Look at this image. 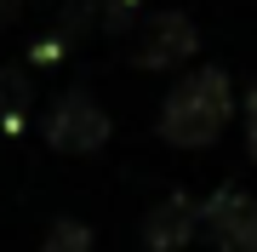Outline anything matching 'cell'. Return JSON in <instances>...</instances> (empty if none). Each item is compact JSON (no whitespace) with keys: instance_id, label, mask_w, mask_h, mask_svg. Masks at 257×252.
<instances>
[{"instance_id":"6da1fadb","label":"cell","mask_w":257,"mask_h":252,"mask_svg":"<svg viewBox=\"0 0 257 252\" xmlns=\"http://www.w3.org/2000/svg\"><path fill=\"white\" fill-rule=\"evenodd\" d=\"M229 121H234V80L223 75L217 63H200V69H189V75L166 92L155 132L172 149H211Z\"/></svg>"},{"instance_id":"7a4b0ae2","label":"cell","mask_w":257,"mask_h":252,"mask_svg":"<svg viewBox=\"0 0 257 252\" xmlns=\"http://www.w3.org/2000/svg\"><path fill=\"white\" fill-rule=\"evenodd\" d=\"M109 132H114L109 109H103L86 86H69V92L52 103V115H46V143L63 149V155H92V149H103Z\"/></svg>"},{"instance_id":"3957f363","label":"cell","mask_w":257,"mask_h":252,"mask_svg":"<svg viewBox=\"0 0 257 252\" xmlns=\"http://www.w3.org/2000/svg\"><path fill=\"white\" fill-rule=\"evenodd\" d=\"M194 52H200V29L183 12H149L138 29V46H132V63L138 69H177Z\"/></svg>"},{"instance_id":"277c9868","label":"cell","mask_w":257,"mask_h":252,"mask_svg":"<svg viewBox=\"0 0 257 252\" xmlns=\"http://www.w3.org/2000/svg\"><path fill=\"white\" fill-rule=\"evenodd\" d=\"M200 224L223 252H257V195L217 189L211 201H200Z\"/></svg>"},{"instance_id":"5b68a950","label":"cell","mask_w":257,"mask_h":252,"mask_svg":"<svg viewBox=\"0 0 257 252\" xmlns=\"http://www.w3.org/2000/svg\"><path fill=\"white\" fill-rule=\"evenodd\" d=\"M194 235H200V201H189V195H166L155 212H149L143 241H149V252H183Z\"/></svg>"},{"instance_id":"8992f818","label":"cell","mask_w":257,"mask_h":252,"mask_svg":"<svg viewBox=\"0 0 257 252\" xmlns=\"http://www.w3.org/2000/svg\"><path fill=\"white\" fill-rule=\"evenodd\" d=\"M40 252H92V229H86L80 218H57L52 235L40 241Z\"/></svg>"},{"instance_id":"52a82bcc","label":"cell","mask_w":257,"mask_h":252,"mask_svg":"<svg viewBox=\"0 0 257 252\" xmlns=\"http://www.w3.org/2000/svg\"><path fill=\"white\" fill-rule=\"evenodd\" d=\"M246 149L257 160V80H251V92H246Z\"/></svg>"},{"instance_id":"ba28073f","label":"cell","mask_w":257,"mask_h":252,"mask_svg":"<svg viewBox=\"0 0 257 252\" xmlns=\"http://www.w3.org/2000/svg\"><path fill=\"white\" fill-rule=\"evenodd\" d=\"M6 18H18V0H0V23Z\"/></svg>"}]
</instances>
